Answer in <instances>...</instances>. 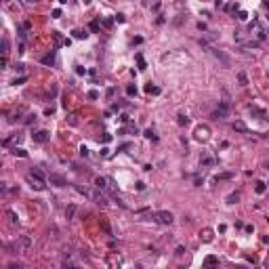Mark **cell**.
<instances>
[{"label": "cell", "instance_id": "ac0fdd59", "mask_svg": "<svg viewBox=\"0 0 269 269\" xmlns=\"http://www.w3.org/2000/svg\"><path fill=\"white\" fill-rule=\"evenodd\" d=\"M233 177H235L233 173H219V175L215 177V181H217V183H219V181H229V179H233Z\"/></svg>", "mask_w": 269, "mask_h": 269}, {"label": "cell", "instance_id": "5b68a950", "mask_svg": "<svg viewBox=\"0 0 269 269\" xmlns=\"http://www.w3.org/2000/svg\"><path fill=\"white\" fill-rule=\"evenodd\" d=\"M196 141H202V143H206L208 139H210V126L208 124H200L198 128H196Z\"/></svg>", "mask_w": 269, "mask_h": 269}, {"label": "cell", "instance_id": "8992f818", "mask_svg": "<svg viewBox=\"0 0 269 269\" xmlns=\"http://www.w3.org/2000/svg\"><path fill=\"white\" fill-rule=\"evenodd\" d=\"M246 109H248L252 116H257L259 120H269V112L267 109H261V107H257V105H248Z\"/></svg>", "mask_w": 269, "mask_h": 269}, {"label": "cell", "instance_id": "484cf974", "mask_svg": "<svg viewBox=\"0 0 269 269\" xmlns=\"http://www.w3.org/2000/svg\"><path fill=\"white\" fill-rule=\"evenodd\" d=\"M145 92H149V95H160V89H158V86H154V84L149 82V84L145 86Z\"/></svg>", "mask_w": 269, "mask_h": 269}, {"label": "cell", "instance_id": "f5cc1de1", "mask_svg": "<svg viewBox=\"0 0 269 269\" xmlns=\"http://www.w3.org/2000/svg\"><path fill=\"white\" fill-rule=\"evenodd\" d=\"M30 2H38V0H30Z\"/></svg>", "mask_w": 269, "mask_h": 269}, {"label": "cell", "instance_id": "7bdbcfd3", "mask_svg": "<svg viewBox=\"0 0 269 269\" xmlns=\"http://www.w3.org/2000/svg\"><path fill=\"white\" fill-rule=\"evenodd\" d=\"M90 30H92V32H99V23L92 21V23H90Z\"/></svg>", "mask_w": 269, "mask_h": 269}, {"label": "cell", "instance_id": "603a6c76", "mask_svg": "<svg viewBox=\"0 0 269 269\" xmlns=\"http://www.w3.org/2000/svg\"><path fill=\"white\" fill-rule=\"evenodd\" d=\"M13 156H17V158H28V151L21 149V147H13Z\"/></svg>", "mask_w": 269, "mask_h": 269}, {"label": "cell", "instance_id": "2e32d148", "mask_svg": "<svg viewBox=\"0 0 269 269\" xmlns=\"http://www.w3.org/2000/svg\"><path fill=\"white\" fill-rule=\"evenodd\" d=\"M4 215H6V219L11 221V225H17V223H19V217L15 215V210H11V208H8V210H6Z\"/></svg>", "mask_w": 269, "mask_h": 269}, {"label": "cell", "instance_id": "30bf717a", "mask_svg": "<svg viewBox=\"0 0 269 269\" xmlns=\"http://www.w3.org/2000/svg\"><path fill=\"white\" fill-rule=\"evenodd\" d=\"M32 139H34L36 143H46V141L50 139V133H48V131H36V133L32 134Z\"/></svg>", "mask_w": 269, "mask_h": 269}, {"label": "cell", "instance_id": "f6af8a7d", "mask_svg": "<svg viewBox=\"0 0 269 269\" xmlns=\"http://www.w3.org/2000/svg\"><path fill=\"white\" fill-rule=\"evenodd\" d=\"M107 156H109V149L103 147V149H101V158H107Z\"/></svg>", "mask_w": 269, "mask_h": 269}, {"label": "cell", "instance_id": "8d00e7d4", "mask_svg": "<svg viewBox=\"0 0 269 269\" xmlns=\"http://www.w3.org/2000/svg\"><path fill=\"white\" fill-rule=\"evenodd\" d=\"M137 61H139V70H145V61H143L141 55H137Z\"/></svg>", "mask_w": 269, "mask_h": 269}, {"label": "cell", "instance_id": "681fc988", "mask_svg": "<svg viewBox=\"0 0 269 269\" xmlns=\"http://www.w3.org/2000/svg\"><path fill=\"white\" fill-rule=\"evenodd\" d=\"M116 21H120V23H124L126 19H124V15H116Z\"/></svg>", "mask_w": 269, "mask_h": 269}, {"label": "cell", "instance_id": "74e56055", "mask_svg": "<svg viewBox=\"0 0 269 269\" xmlns=\"http://www.w3.org/2000/svg\"><path fill=\"white\" fill-rule=\"evenodd\" d=\"M126 92H128L131 97H133V95H137V86H133V84H131V86H126Z\"/></svg>", "mask_w": 269, "mask_h": 269}, {"label": "cell", "instance_id": "ba28073f", "mask_svg": "<svg viewBox=\"0 0 269 269\" xmlns=\"http://www.w3.org/2000/svg\"><path fill=\"white\" fill-rule=\"evenodd\" d=\"M46 179H48V183H50V185H55V187H65V185H67V181L63 179L61 175H57V173H50Z\"/></svg>", "mask_w": 269, "mask_h": 269}, {"label": "cell", "instance_id": "6da1fadb", "mask_svg": "<svg viewBox=\"0 0 269 269\" xmlns=\"http://www.w3.org/2000/svg\"><path fill=\"white\" fill-rule=\"evenodd\" d=\"M25 179H28V183H30V187L36 189V191H42V189L46 187V181H48V179L42 177V173H40L38 168H32V170L25 175Z\"/></svg>", "mask_w": 269, "mask_h": 269}, {"label": "cell", "instance_id": "60d3db41", "mask_svg": "<svg viewBox=\"0 0 269 269\" xmlns=\"http://www.w3.org/2000/svg\"><path fill=\"white\" fill-rule=\"evenodd\" d=\"M89 99H99V92L97 90H89Z\"/></svg>", "mask_w": 269, "mask_h": 269}, {"label": "cell", "instance_id": "44dd1931", "mask_svg": "<svg viewBox=\"0 0 269 269\" xmlns=\"http://www.w3.org/2000/svg\"><path fill=\"white\" fill-rule=\"evenodd\" d=\"M74 215H76V206H74V204H70V206L65 208V217H67V221H72V219H74Z\"/></svg>", "mask_w": 269, "mask_h": 269}, {"label": "cell", "instance_id": "ab89813d", "mask_svg": "<svg viewBox=\"0 0 269 269\" xmlns=\"http://www.w3.org/2000/svg\"><path fill=\"white\" fill-rule=\"evenodd\" d=\"M32 122H36V116H34V114H30V116L25 118V124H32Z\"/></svg>", "mask_w": 269, "mask_h": 269}, {"label": "cell", "instance_id": "4fadbf2b", "mask_svg": "<svg viewBox=\"0 0 269 269\" xmlns=\"http://www.w3.org/2000/svg\"><path fill=\"white\" fill-rule=\"evenodd\" d=\"M92 200H95V202H97L99 206H103V208H105V206L109 204V202H107V198H105L103 193H99V191H92Z\"/></svg>", "mask_w": 269, "mask_h": 269}, {"label": "cell", "instance_id": "7c38bea8", "mask_svg": "<svg viewBox=\"0 0 269 269\" xmlns=\"http://www.w3.org/2000/svg\"><path fill=\"white\" fill-rule=\"evenodd\" d=\"M21 139H23V134H21V133H13L11 137H6V139H4V147H8V145H13V143H19Z\"/></svg>", "mask_w": 269, "mask_h": 269}, {"label": "cell", "instance_id": "d6a6232c", "mask_svg": "<svg viewBox=\"0 0 269 269\" xmlns=\"http://www.w3.org/2000/svg\"><path fill=\"white\" fill-rule=\"evenodd\" d=\"M200 164H204V166H210V164H215V160H212V158H204V160H200Z\"/></svg>", "mask_w": 269, "mask_h": 269}, {"label": "cell", "instance_id": "f35d334b", "mask_svg": "<svg viewBox=\"0 0 269 269\" xmlns=\"http://www.w3.org/2000/svg\"><path fill=\"white\" fill-rule=\"evenodd\" d=\"M8 53V40H2V55Z\"/></svg>", "mask_w": 269, "mask_h": 269}, {"label": "cell", "instance_id": "d6986e66", "mask_svg": "<svg viewBox=\"0 0 269 269\" xmlns=\"http://www.w3.org/2000/svg\"><path fill=\"white\" fill-rule=\"evenodd\" d=\"M265 189H267V183H263V181H257V185H254V191H257L259 196H263V193H265Z\"/></svg>", "mask_w": 269, "mask_h": 269}, {"label": "cell", "instance_id": "c3c4849f", "mask_svg": "<svg viewBox=\"0 0 269 269\" xmlns=\"http://www.w3.org/2000/svg\"><path fill=\"white\" fill-rule=\"evenodd\" d=\"M137 189H139V191H143V189H145V183H143V181H139V183H137Z\"/></svg>", "mask_w": 269, "mask_h": 269}, {"label": "cell", "instance_id": "9c48e42d", "mask_svg": "<svg viewBox=\"0 0 269 269\" xmlns=\"http://www.w3.org/2000/svg\"><path fill=\"white\" fill-rule=\"evenodd\" d=\"M250 32H252V34H254V36L259 38V40H265V30L261 28V23H259L257 19H254V21L250 23Z\"/></svg>", "mask_w": 269, "mask_h": 269}, {"label": "cell", "instance_id": "d590c367", "mask_svg": "<svg viewBox=\"0 0 269 269\" xmlns=\"http://www.w3.org/2000/svg\"><path fill=\"white\" fill-rule=\"evenodd\" d=\"M233 40H235V42H242V40H244L242 32H235V34H233Z\"/></svg>", "mask_w": 269, "mask_h": 269}, {"label": "cell", "instance_id": "836d02e7", "mask_svg": "<svg viewBox=\"0 0 269 269\" xmlns=\"http://www.w3.org/2000/svg\"><path fill=\"white\" fill-rule=\"evenodd\" d=\"M145 137H147V139H151V141H158V137L154 134V131H145Z\"/></svg>", "mask_w": 269, "mask_h": 269}, {"label": "cell", "instance_id": "bcb514c9", "mask_svg": "<svg viewBox=\"0 0 269 269\" xmlns=\"http://www.w3.org/2000/svg\"><path fill=\"white\" fill-rule=\"evenodd\" d=\"M53 17H55V19L61 17V8H55V11H53Z\"/></svg>", "mask_w": 269, "mask_h": 269}, {"label": "cell", "instance_id": "4dcf8cb0", "mask_svg": "<svg viewBox=\"0 0 269 269\" xmlns=\"http://www.w3.org/2000/svg\"><path fill=\"white\" fill-rule=\"evenodd\" d=\"M114 95H116V89H114V86H109L107 92H105V97H107V99H114Z\"/></svg>", "mask_w": 269, "mask_h": 269}, {"label": "cell", "instance_id": "1f68e13d", "mask_svg": "<svg viewBox=\"0 0 269 269\" xmlns=\"http://www.w3.org/2000/svg\"><path fill=\"white\" fill-rule=\"evenodd\" d=\"M25 80H28V76H21V78H15V80H13L11 84H23Z\"/></svg>", "mask_w": 269, "mask_h": 269}, {"label": "cell", "instance_id": "cb8c5ba5", "mask_svg": "<svg viewBox=\"0 0 269 269\" xmlns=\"http://www.w3.org/2000/svg\"><path fill=\"white\" fill-rule=\"evenodd\" d=\"M177 124H179V126H187V124H189V118L183 116V114H179V116H177Z\"/></svg>", "mask_w": 269, "mask_h": 269}, {"label": "cell", "instance_id": "d4e9b609", "mask_svg": "<svg viewBox=\"0 0 269 269\" xmlns=\"http://www.w3.org/2000/svg\"><path fill=\"white\" fill-rule=\"evenodd\" d=\"M72 34H74V38H78V40H82V38H86V36H89V34H86V30H74Z\"/></svg>", "mask_w": 269, "mask_h": 269}, {"label": "cell", "instance_id": "e575fe53", "mask_svg": "<svg viewBox=\"0 0 269 269\" xmlns=\"http://www.w3.org/2000/svg\"><path fill=\"white\" fill-rule=\"evenodd\" d=\"M238 19L246 21V19H248V13H246V11H240V13H238Z\"/></svg>", "mask_w": 269, "mask_h": 269}, {"label": "cell", "instance_id": "4316f807", "mask_svg": "<svg viewBox=\"0 0 269 269\" xmlns=\"http://www.w3.org/2000/svg\"><path fill=\"white\" fill-rule=\"evenodd\" d=\"M238 80H240V84H242V86H246V84H248V76H246L244 72H240V74H238Z\"/></svg>", "mask_w": 269, "mask_h": 269}, {"label": "cell", "instance_id": "ffe728a7", "mask_svg": "<svg viewBox=\"0 0 269 269\" xmlns=\"http://www.w3.org/2000/svg\"><path fill=\"white\" fill-rule=\"evenodd\" d=\"M40 63H44V65H53V63H55V55H53V53L44 55V57L40 59Z\"/></svg>", "mask_w": 269, "mask_h": 269}, {"label": "cell", "instance_id": "5bb4252c", "mask_svg": "<svg viewBox=\"0 0 269 269\" xmlns=\"http://www.w3.org/2000/svg\"><path fill=\"white\" fill-rule=\"evenodd\" d=\"M240 198H242V193H240V191H233V193H229V196L225 198V202H227V204H238Z\"/></svg>", "mask_w": 269, "mask_h": 269}, {"label": "cell", "instance_id": "f907efd6", "mask_svg": "<svg viewBox=\"0 0 269 269\" xmlns=\"http://www.w3.org/2000/svg\"><path fill=\"white\" fill-rule=\"evenodd\" d=\"M263 4H265V6H269V0H263Z\"/></svg>", "mask_w": 269, "mask_h": 269}, {"label": "cell", "instance_id": "f1b7e54d", "mask_svg": "<svg viewBox=\"0 0 269 269\" xmlns=\"http://www.w3.org/2000/svg\"><path fill=\"white\" fill-rule=\"evenodd\" d=\"M101 23H103V28H107V30H109V28L114 25V19H112V17H105V19L101 21Z\"/></svg>", "mask_w": 269, "mask_h": 269}, {"label": "cell", "instance_id": "f546056e", "mask_svg": "<svg viewBox=\"0 0 269 269\" xmlns=\"http://www.w3.org/2000/svg\"><path fill=\"white\" fill-rule=\"evenodd\" d=\"M53 38H55V44L59 46V44H65V40H61V36L57 34V32H53Z\"/></svg>", "mask_w": 269, "mask_h": 269}, {"label": "cell", "instance_id": "7a4b0ae2", "mask_svg": "<svg viewBox=\"0 0 269 269\" xmlns=\"http://www.w3.org/2000/svg\"><path fill=\"white\" fill-rule=\"evenodd\" d=\"M229 116V103L227 101H221L215 109H212V114H210V118H215V120H225Z\"/></svg>", "mask_w": 269, "mask_h": 269}, {"label": "cell", "instance_id": "52a82bcc", "mask_svg": "<svg viewBox=\"0 0 269 269\" xmlns=\"http://www.w3.org/2000/svg\"><path fill=\"white\" fill-rule=\"evenodd\" d=\"M202 44H204V42H202ZM204 46H206V44H204ZM206 48H208V50H210V53L215 55V59H219V61L223 63V67H229V65H231V61H229V57H225V55H223V53H221V50H217V48H210V46H206Z\"/></svg>", "mask_w": 269, "mask_h": 269}, {"label": "cell", "instance_id": "7402d4cb", "mask_svg": "<svg viewBox=\"0 0 269 269\" xmlns=\"http://www.w3.org/2000/svg\"><path fill=\"white\" fill-rule=\"evenodd\" d=\"M76 189H78L82 196H86V198H92V191H90L89 187H84V185H76Z\"/></svg>", "mask_w": 269, "mask_h": 269}, {"label": "cell", "instance_id": "9a60e30c", "mask_svg": "<svg viewBox=\"0 0 269 269\" xmlns=\"http://www.w3.org/2000/svg\"><path fill=\"white\" fill-rule=\"evenodd\" d=\"M233 131H238V133H244L248 134V126L242 122V120H238V122H233Z\"/></svg>", "mask_w": 269, "mask_h": 269}, {"label": "cell", "instance_id": "83f0119b", "mask_svg": "<svg viewBox=\"0 0 269 269\" xmlns=\"http://www.w3.org/2000/svg\"><path fill=\"white\" fill-rule=\"evenodd\" d=\"M204 265H219V259L217 257H206L204 259Z\"/></svg>", "mask_w": 269, "mask_h": 269}, {"label": "cell", "instance_id": "b9f144b4", "mask_svg": "<svg viewBox=\"0 0 269 269\" xmlns=\"http://www.w3.org/2000/svg\"><path fill=\"white\" fill-rule=\"evenodd\" d=\"M70 124H72V126H76V124H78V120H76V114H72V116H70Z\"/></svg>", "mask_w": 269, "mask_h": 269}, {"label": "cell", "instance_id": "ee69618b", "mask_svg": "<svg viewBox=\"0 0 269 269\" xmlns=\"http://www.w3.org/2000/svg\"><path fill=\"white\" fill-rule=\"evenodd\" d=\"M80 156H84V158H86V156H89V149H86V147H84V145H82V147H80Z\"/></svg>", "mask_w": 269, "mask_h": 269}, {"label": "cell", "instance_id": "3957f363", "mask_svg": "<svg viewBox=\"0 0 269 269\" xmlns=\"http://www.w3.org/2000/svg\"><path fill=\"white\" fill-rule=\"evenodd\" d=\"M15 252H28L32 248V238L30 235H19V240L15 242Z\"/></svg>", "mask_w": 269, "mask_h": 269}, {"label": "cell", "instance_id": "8fae6325", "mask_svg": "<svg viewBox=\"0 0 269 269\" xmlns=\"http://www.w3.org/2000/svg\"><path fill=\"white\" fill-rule=\"evenodd\" d=\"M200 240H202L204 244H210V242L215 240V231H212V229H208V227H206V229H202V231H200Z\"/></svg>", "mask_w": 269, "mask_h": 269}, {"label": "cell", "instance_id": "e0dca14e", "mask_svg": "<svg viewBox=\"0 0 269 269\" xmlns=\"http://www.w3.org/2000/svg\"><path fill=\"white\" fill-rule=\"evenodd\" d=\"M95 187L97 189H107V179L105 177H97L95 179Z\"/></svg>", "mask_w": 269, "mask_h": 269}, {"label": "cell", "instance_id": "277c9868", "mask_svg": "<svg viewBox=\"0 0 269 269\" xmlns=\"http://www.w3.org/2000/svg\"><path fill=\"white\" fill-rule=\"evenodd\" d=\"M154 221H158L160 225H170L175 221V215H173L170 210H160V212L154 215Z\"/></svg>", "mask_w": 269, "mask_h": 269}, {"label": "cell", "instance_id": "816d5d0a", "mask_svg": "<svg viewBox=\"0 0 269 269\" xmlns=\"http://www.w3.org/2000/svg\"><path fill=\"white\" fill-rule=\"evenodd\" d=\"M89 2H90V0H84V4H89Z\"/></svg>", "mask_w": 269, "mask_h": 269}, {"label": "cell", "instance_id": "7dc6e473", "mask_svg": "<svg viewBox=\"0 0 269 269\" xmlns=\"http://www.w3.org/2000/svg\"><path fill=\"white\" fill-rule=\"evenodd\" d=\"M101 139H103V143H109V141H112V134H103Z\"/></svg>", "mask_w": 269, "mask_h": 269}]
</instances>
